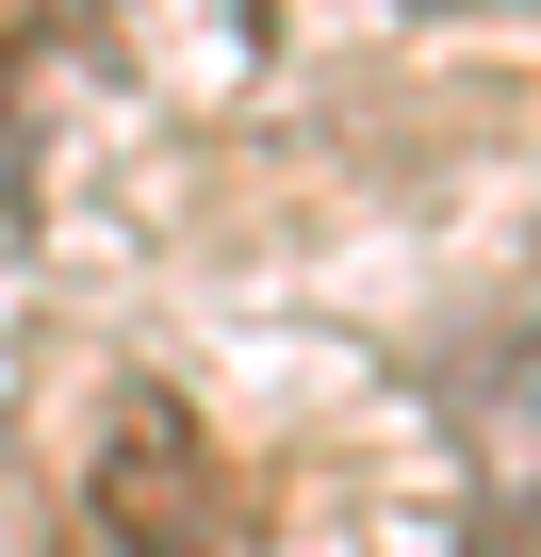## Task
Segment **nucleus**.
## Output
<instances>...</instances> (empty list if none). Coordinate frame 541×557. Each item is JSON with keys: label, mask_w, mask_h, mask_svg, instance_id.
<instances>
[{"label": "nucleus", "mask_w": 541, "mask_h": 557, "mask_svg": "<svg viewBox=\"0 0 541 557\" xmlns=\"http://www.w3.org/2000/svg\"><path fill=\"white\" fill-rule=\"evenodd\" d=\"M83 524L115 541V557H230V475H213V443H197V410L181 394H115L99 410V443H83Z\"/></svg>", "instance_id": "f257e3e1"}, {"label": "nucleus", "mask_w": 541, "mask_h": 557, "mask_svg": "<svg viewBox=\"0 0 541 557\" xmlns=\"http://www.w3.org/2000/svg\"><path fill=\"white\" fill-rule=\"evenodd\" d=\"M459 557H541V508H492V524H476Z\"/></svg>", "instance_id": "f03ea898"}, {"label": "nucleus", "mask_w": 541, "mask_h": 557, "mask_svg": "<svg viewBox=\"0 0 541 557\" xmlns=\"http://www.w3.org/2000/svg\"><path fill=\"white\" fill-rule=\"evenodd\" d=\"M492 394H508V410H525V426H541V329H525V345H508V361H492Z\"/></svg>", "instance_id": "7ed1b4c3"}]
</instances>
